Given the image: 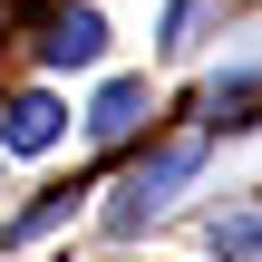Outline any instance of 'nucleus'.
<instances>
[{
    "label": "nucleus",
    "mask_w": 262,
    "mask_h": 262,
    "mask_svg": "<svg viewBox=\"0 0 262 262\" xmlns=\"http://www.w3.org/2000/svg\"><path fill=\"white\" fill-rule=\"evenodd\" d=\"M194 175H204V136H175V146H156V156H146L126 185H117V204H107V233H117V243H126V233H146V224H156V214H165V204H175Z\"/></svg>",
    "instance_id": "f257e3e1"
},
{
    "label": "nucleus",
    "mask_w": 262,
    "mask_h": 262,
    "mask_svg": "<svg viewBox=\"0 0 262 262\" xmlns=\"http://www.w3.org/2000/svg\"><path fill=\"white\" fill-rule=\"evenodd\" d=\"M68 136V107L49 97V88H19L10 107H0V156H49Z\"/></svg>",
    "instance_id": "f03ea898"
},
{
    "label": "nucleus",
    "mask_w": 262,
    "mask_h": 262,
    "mask_svg": "<svg viewBox=\"0 0 262 262\" xmlns=\"http://www.w3.org/2000/svg\"><path fill=\"white\" fill-rule=\"evenodd\" d=\"M39 58H49L58 78H68V68H97V58H107V19H97V10H58L49 39H39Z\"/></svg>",
    "instance_id": "7ed1b4c3"
},
{
    "label": "nucleus",
    "mask_w": 262,
    "mask_h": 262,
    "mask_svg": "<svg viewBox=\"0 0 262 262\" xmlns=\"http://www.w3.org/2000/svg\"><path fill=\"white\" fill-rule=\"evenodd\" d=\"M136 126H146V78H107V88H97V107H88V136H107V146H117V136H136Z\"/></svg>",
    "instance_id": "20e7f679"
},
{
    "label": "nucleus",
    "mask_w": 262,
    "mask_h": 262,
    "mask_svg": "<svg viewBox=\"0 0 262 262\" xmlns=\"http://www.w3.org/2000/svg\"><path fill=\"white\" fill-rule=\"evenodd\" d=\"M214 136H243V126H262V68H233V78H214Z\"/></svg>",
    "instance_id": "39448f33"
},
{
    "label": "nucleus",
    "mask_w": 262,
    "mask_h": 262,
    "mask_svg": "<svg viewBox=\"0 0 262 262\" xmlns=\"http://www.w3.org/2000/svg\"><path fill=\"white\" fill-rule=\"evenodd\" d=\"M204 243H214L224 262H243V253H262V204H253V214H214V224H204Z\"/></svg>",
    "instance_id": "423d86ee"
},
{
    "label": "nucleus",
    "mask_w": 262,
    "mask_h": 262,
    "mask_svg": "<svg viewBox=\"0 0 262 262\" xmlns=\"http://www.w3.org/2000/svg\"><path fill=\"white\" fill-rule=\"evenodd\" d=\"M204 19H214V0H175V10H165V49H175V58L204 49Z\"/></svg>",
    "instance_id": "0eeeda50"
},
{
    "label": "nucleus",
    "mask_w": 262,
    "mask_h": 262,
    "mask_svg": "<svg viewBox=\"0 0 262 262\" xmlns=\"http://www.w3.org/2000/svg\"><path fill=\"white\" fill-rule=\"evenodd\" d=\"M68 224V194H49V204H29L19 224H10V243H39V233H58Z\"/></svg>",
    "instance_id": "6e6552de"
}]
</instances>
